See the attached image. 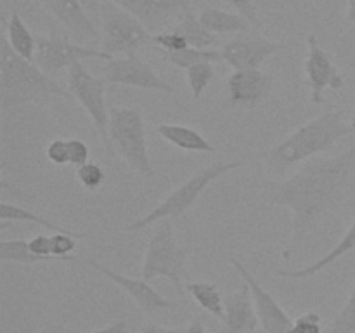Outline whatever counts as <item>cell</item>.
I'll return each mask as SVG.
<instances>
[{
	"label": "cell",
	"mask_w": 355,
	"mask_h": 333,
	"mask_svg": "<svg viewBox=\"0 0 355 333\" xmlns=\"http://www.w3.org/2000/svg\"><path fill=\"white\" fill-rule=\"evenodd\" d=\"M0 262L35 266L38 262H51V260L31 252L26 239H2L0 241Z\"/></svg>",
	"instance_id": "27"
},
{
	"label": "cell",
	"mask_w": 355,
	"mask_h": 333,
	"mask_svg": "<svg viewBox=\"0 0 355 333\" xmlns=\"http://www.w3.org/2000/svg\"><path fill=\"white\" fill-rule=\"evenodd\" d=\"M134 14L149 31H159L182 14L186 0H107Z\"/></svg>",
	"instance_id": "16"
},
{
	"label": "cell",
	"mask_w": 355,
	"mask_h": 333,
	"mask_svg": "<svg viewBox=\"0 0 355 333\" xmlns=\"http://www.w3.org/2000/svg\"><path fill=\"white\" fill-rule=\"evenodd\" d=\"M76 179L82 184V187H85L87 191H96L106 180V172H104L103 166L97 162H87L85 165L78 166L76 169Z\"/></svg>",
	"instance_id": "30"
},
{
	"label": "cell",
	"mask_w": 355,
	"mask_h": 333,
	"mask_svg": "<svg viewBox=\"0 0 355 333\" xmlns=\"http://www.w3.org/2000/svg\"><path fill=\"white\" fill-rule=\"evenodd\" d=\"M225 304V333H250L259 328V314L248 284H243L238 291H232L224 298Z\"/></svg>",
	"instance_id": "17"
},
{
	"label": "cell",
	"mask_w": 355,
	"mask_h": 333,
	"mask_svg": "<svg viewBox=\"0 0 355 333\" xmlns=\"http://www.w3.org/2000/svg\"><path fill=\"white\" fill-rule=\"evenodd\" d=\"M141 333H182V328H165L155 323H146L141 328Z\"/></svg>",
	"instance_id": "38"
},
{
	"label": "cell",
	"mask_w": 355,
	"mask_h": 333,
	"mask_svg": "<svg viewBox=\"0 0 355 333\" xmlns=\"http://www.w3.org/2000/svg\"><path fill=\"white\" fill-rule=\"evenodd\" d=\"M243 165H245L243 160H236V162H215L211 163V165L203 166V169L198 170L196 173H193L189 179L184 180L179 187H175L172 193L166 194L165 200H163L162 203L156 205L151 212H148V214L142 215L141 219L125 225V231H142V229L149 228V225L153 224H158L159 221H165V219L180 217V215L186 214V212L196 203V200L201 196V193H203L214 180H217L218 177L225 176V173L232 172V170L239 169V166Z\"/></svg>",
	"instance_id": "4"
},
{
	"label": "cell",
	"mask_w": 355,
	"mask_h": 333,
	"mask_svg": "<svg viewBox=\"0 0 355 333\" xmlns=\"http://www.w3.org/2000/svg\"><path fill=\"white\" fill-rule=\"evenodd\" d=\"M82 264L92 267L94 271H97V273L103 274L104 278L113 281V283L116 284V287H120L125 293L130 295V298L135 302V305H137L141 311L158 312L177 307V302L168 300V298L163 297L162 293H158V291L149 284V281H146L144 278H139L137 280V278L125 276V274L116 273V271L110 269V267L106 266H101V264L94 262V260L82 259Z\"/></svg>",
	"instance_id": "15"
},
{
	"label": "cell",
	"mask_w": 355,
	"mask_h": 333,
	"mask_svg": "<svg viewBox=\"0 0 355 333\" xmlns=\"http://www.w3.org/2000/svg\"><path fill=\"white\" fill-rule=\"evenodd\" d=\"M52 14L76 40H97L96 26L83 10L80 0H47Z\"/></svg>",
	"instance_id": "18"
},
{
	"label": "cell",
	"mask_w": 355,
	"mask_h": 333,
	"mask_svg": "<svg viewBox=\"0 0 355 333\" xmlns=\"http://www.w3.org/2000/svg\"><path fill=\"white\" fill-rule=\"evenodd\" d=\"M328 333H355V278L349 298L336 314Z\"/></svg>",
	"instance_id": "29"
},
{
	"label": "cell",
	"mask_w": 355,
	"mask_h": 333,
	"mask_svg": "<svg viewBox=\"0 0 355 333\" xmlns=\"http://www.w3.org/2000/svg\"><path fill=\"white\" fill-rule=\"evenodd\" d=\"M76 239H78V236L66 234V232H54V234H51L52 255H54L55 259L62 260V262L78 260L76 257L71 255L76 250Z\"/></svg>",
	"instance_id": "31"
},
{
	"label": "cell",
	"mask_w": 355,
	"mask_h": 333,
	"mask_svg": "<svg viewBox=\"0 0 355 333\" xmlns=\"http://www.w3.org/2000/svg\"><path fill=\"white\" fill-rule=\"evenodd\" d=\"M28 246L33 253L37 255L45 257L49 260H59L52 255V246H51V234H37L28 241Z\"/></svg>",
	"instance_id": "37"
},
{
	"label": "cell",
	"mask_w": 355,
	"mask_h": 333,
	"mask_svg": "<svg viewBox=\"0 0 355 333\" xmlns=\"http://www.w3.org/2000/svg\"><path fill=\"white\" fill-rule=\"evenodd\" d=\"M127 321L125 319H120V321L113 323V325H107L104 328L96 330V332H89V333H127Z\"/></svg>",
	"instance_id": "39"
},
{
	"label": "cell",
	"mask_w": 355,
	"mask_h": 333,
	"mask_svg": "<svg viewBox=\"0 0 355 333\" xmlns=\"http://www.w3.org/2000/svg\"><path fill=\"white\" fill-rule=\"evenodd\" d=\"M288 45L283 42L270 40L257 33H236L234 38L220 49L222 59L232 69H257L269 58L286 51Z\"/></svg>",
	"instance_id": "11"
},
{
	"label": "cell",
	"mask_w": 355,
	"mask_h": 333,
	"mask_svg": "<svg viewBox=\"0 0 355 333\" xmlns=\"http://www.w3.org/2000/svg\"><path fill=\"white\" fill-rule=\"evenodd\" d=\"M349 19L355 24V0H349Z\"/></svg>",
	"instance_id": "41"
},
{
	"label": "cell",
	"mask_w": 355,
	"mask_h": 333,
	"mask_svg": "<svg viewBox=\"0 0 355 333\" xmlns=\"http://www.w3.org/2000/svg\"><path fill=\"white\" fill-rule=\"evenodd\" d=\"M231 264L236 271H238L239 276L245 280V283L248 284L250 291H252V297L253 302H255V309H257V314H259V321L260 326L272 333H288L290 332L291 321L290 316L286 314L283 307H281L279 302L255 280L252 273L246 269L245 266L241 264V260L234 259L231 257Z\"/></svg>",
	"instance_id": "14"
},
{
	"label": "cell",
	"mask_w": 355,
	"mask_h": 333,
	"mask_svg": "<svg viewBox=\"0 0 355 333\" xmlns=\"http://www.w3.org/2000/svg\"><path fill=\"white\" fill-rule=\"evenodd\" d=\"M68 155H69V165L78 169V166L85 165V163L89 162L90 149L83 141H80V139L76 137H71L68 139Z\"/></svg>",
	"instance_id": "35"
},
{
	"label": "cell",
	"mask_w": 355,
	"mask_h": 333,
	"mask_svg": "<svg viewBox=\"0 0 355 333\" xmlns=\"http://www.w3.org/2000/svg\"><path fill=\"white\" fill-rule=\"evenodd\" d=\"M71 99V92L59 85L37 62L21 58L7 38L0 44V108L3 111L23 104H44L51 99Z\"/></svg>",
	"instance_id": "3"
},
{
	"label": "cell",
	"mask_w": 355,
	"mask_h": 333,
	"mask_svg": "<svg viewBox=\"0 0 355 333\" xmlns=\"http://www.w3.org/2000/svg\"><path fill=\"white\" fill-rule=\"evenodd\" d=\"M163 61L170 62V65L177 66V68L187 69L194 65H200V62H220L222 52L217 49H196V47H187L182 49L179 52H165L159 51Z\"/></svg>",
	"instance_id": "26"
},
{
	"label": "cell",
	"mask_w": 355,
	"mask_h": 333,
	"mask_svg": "<svg viewBox=\"0 0 355 333\" xmlns=\"http://www.w3.org/2000/svg\"><path fill=\"white\" fill-rule=\"evenodd\" d=\"M214 76V62H200V65H194L186 69L187 85H189L194 99H200V97L203 96V92L208 89V85L211 83Z\"/></svg>",
	"instance_id": "28"
},
{
	"label": "cell",
	"mask_w": 355,
	"mask_h": 333,
	"mask_svg": "<svg viewBox=\"0 0 355 333\" xmlns=\"http://www.w3.org/2000/svg\"><path fill=\"white\" fill-rule=\"evenodd\" d=\"M182 333H208V332L203 325V319H201L200 316H196V318H194L186 328H182Z\"/></svg>",
	"instance_id": "40"
},
{
	"label": "cell",
	"mask_w": 355,
	"mask_h": 333,
	"mask_svg": "<svg viewBox=\"0 0 355 333\" xmlns=\"http://www.w3.org/2000/svg\"><path fill=\"white\" fill-rule=\"evenodd\" d=\"M288 333H321V316L318 312H305L293 319Z\"/></svg>",
	"instance_id": "33"
},
{
	"label": "cell",
	"mask_w": 355,
	"mask_h": 333,
	"mask_svg": "<svg viewBox=\"0 0 355 333\" xmlns=\"http://www.w3.org/2000/svg\"><path fill=\"white\" fill-rule=\"evenodd\" d=\"M110 139L113 148L137 176L142 179L155 177L144 118L139 108H110Z\"/></svg>",
	"instance_id": "5"
},
{
	"label": "cell",
	"mask_w": 355,
	"mask_h": 333,
	"mask_svg": "<svg viewBox=\"0 0 355 333\" xmlns=\"http://www.w3.org/2000/svg\"><path fill=\"white\" fill-rule=\"evenodd\" d=\"M45 155L51 160L54 165H69V155H68V139L58 137L54 141L49 142Z\"/></svg>",
	"instance_id": "34"
},
{
	"label": "cell",
	"mask_w": 355,
	"mask_h": 333,
	"mask_svg": "<svg viewBox=\"0 0 355 333\" xmlns=\"http://www.w3.org/2000/svg\"><path fill=\"white\" fill-rule=\"evenodd\" d=\"M153 44L158 45V51H165V52H179L182 49L191 47L187 44L186 38L175 30L170 31H158V33H153Z\"/></svg>",
	"instance_id": "32"
},
{
	"label": "cell",
	"mask_w": 355,
	"mask_h": 333,
	"mask_svg": "<svg viewBox=\"0 0 355 333\" xmlns=\"http://www.w3.org/2000/svg\"><path fill=\"white\" fill-rule=\"evenodd\" d=\"M355 250V215L352 225L349 228V231L342 236L338 243H336L335 248L329 250L324 257H321L315 262L309 264V266L300 267V269L293 271H277V276L281 278H290V280H309V278H314L315 274H319L321 271H324L326 267H329L331 264H335L340 257L347 255L349 252Z\"/></svg>",
	"instance_id": "19"
},
{
	"label": "cell",
	"mask_w": 355,
	"mask_h": 333,
	"mask_svg": "<svg viewBox=\"0 0 355 333\" xmlns=\"http://www.w3.org/2000/svg\"><path fill=\"white\" fill-rule=\"evenodd\" d=\"M0 221H2L3 224H6V222H33V224L42 225V228H47L54 232H66V234H75L78 236V238H85V236H89L87 232L71 231V229L64 228V225L58 224V222L49 221V219L31 212L30 208L17 207V205L14 203H7V201H2V203H0Z\"/></svg>",
	"instance_id": "24"
},
{
	"label": "cell",
	"mask_w": 355,
	"mask_h": 333,
	"mask_svg": "<svg viewBox=\"0 0 355 333\" xmlns=\"http://www.w3.org/2000/svg\"><path fill=\"white\" fill-rule=\"evenodd\" d=\"M198 17L208 31L218 35V37L229 33H243L253 26L241 14L227 12V10L217 9V7H205Z\"/></svg>",
	"instance_id": "21"
},
{
	"label": "cell",
	"mask_w": 355,
	"mask_h": 333,
	"mask_svg": "<svg viewBox=\"0 0 355 333\" xmlns=\"http://www.w3.org/2000/svg\"><path fill=\"white\" fill-rule=\"evenodd\" d=\"M103 69L104 80L114 83V85H127L165 94L175 92V87L166 82V80H163L153 69V66L142 58H139L135 52L134 54H125L123 58L110 59V61H106V66Z\"/></svg>",
	"instance_id": "10"
},
{
	"label": "cell",
	"mask_w": 355,
	"mask_h": 333,
	"mask_svg": "<svg viewBox=\"0 0 355 333\" xmlns=\"http://www.w3.org/2000/svg\"><path fill=\"white\" fill-rule=\"evenodd\" d=\"M350 123H352V127H354V130H355V117L352 118V121H350Z\"/></svg>",
	"instance_id": "43"
},
{
	"label": "cell",
	"mask_w": 355,
	"mask_h": 333,
	"mask_svg": "<svg viewBox=\"0 0 355 333\" xmlns=\"http://www.w3.org/2000/svg\"><path fill=\"white\" fill-rule=\"evenodd\" d=\"M225 3H229L231 7H234L241 16H245L253 26H260L259 14H257V7L253 0H224Z\"/></svg>",
	"instance_id": "36"
},
{
	"label": "cell",
	"mask_w": 355,
	"mask_h": 333,
	"mask_svg": "<svg viewBox=\"0 0 355 333\" xmlns=\"http://www.w3.org/2000/svg\"><path fill=\"white\" fill-rule=\"evenodd\" d=\"M90 58L110 61V59H113V56L106 54L104 51L87 47V45L75 44V42L69 40L68 35L58 33V31H52L47 37H37L35 62H37L38 68L44 69L49 75L69 68L75 61Z\"/></svg>",
	"instance_id": "9"
},
{
	"label": "cell",
	"mask_w": 355,
	"mask_h": 333,
	"mask_svg": "<svg viewBox=\"0 0 355 333\" xmlns=\"http://www.w3.org/2000/svg\"><path fill=\"white\" fill-rule=\"evenodd\" d=\"M274 78L262 69H234L225 83V106L252 111L272 92Z\"/></svg>",
	"instance_id": "12"
},
{
	"label": "cell",
	"mask_w": 355,
	"mask_h": 333,
	"mask_svg": "<svg viewBox=\"0 0 355 333\" xmlns=\"http://www.w3.org/2000/svg\"><path fill=\"white\" fill-rule=\"evenodd\" d=\"M6 24V38L10 47L28 61L35 62V52H37V37H33L30 28L23 21L17 10H12L9 21L3 19Z\"/></svg>",
	"instance_id": "22"
},
{
	"label": "cell",
	"mask_w": 355,
	"mask_h": 333,
	"mask_svg": "<svg viewBox=\"0 0 355 333\" xmlns=\"http://www.w3.org/2000/svg\"><path fill=\"white\" fill-rule=\"evenodd\" d=\"M355 177V146L340 155L311 158L293 176L263 182V198L270 207L290 210L293 243L290 253L312 228L335 210Z\"/></svg>",
	"instance_id": "1"
},
{
	"label": "cell",
	"mask_w": 355,
	"mask_h": 333,
	"mask_svg": "<svg viewBox=\"0 0 355 333\" xmlns=\"http://www.w3.org/2000/svg\"><path fill=\"white\" fill-rule=\"evenodd\" d=\"M172 30L179 31V33L186 38L187 44H189L191 47L210 49L211 45H215L218 42V35H214L201 24L200 17L194 16L189 3L184 7L182 14L179 16V21H177V24Z\"/></svg>",
	"instance_id": "23"
},
{
	"label": "cell",
	"mask_w": 355,
	"mask_h": 333,
	"mask_svg": "<svg viewBox=\"0 0 355 333\" xmlns=\"http://www.w3.org/2000/svg\"><path fill=\"white\" fill-rule=\"evenodd\" d=\"M103 38L101 47L106 54H134L137 49L153 44V33L128 10L107 0L99 2Z\"/></svg>",
	"instance_id": "7"
},
{
	"label": "cell",
	"mask_w": 355,
	"mask_h": 333,
	"mask_svg": "<svg viewBox=\"0 0 355 333\" xmlns=\"http://www.w3.org/2000/svg\"><path fill=\"white\" fill-rule=\"evenodd\" d=\"M156 132L175 148L189 153H215V146L194 128L180 123H159Z\"/></svg>",
	"instance_id": "20"
},
{
	"label": "cell",
	"mask_w": 355,
	"mask_h": 333,
	"mask_svg": "<svg viewBox=\"0 0 355 333\" xmlns=\"http://www.w3.org/2000/svg\"><path fill=\"white\" fill-rule=\"evenodd\" d=\"M250 333H272V332H269V330H266V328H262V330H253V332H250Z\"/></svg>",
	"instance_id": "42"
},
{
	"label": "cell",
	"mask_w": 355,
	"mask_h": 333,
	"mask_svg": "<svg viewBox=\"0 0 355 333\" xmlns=\"http://www.w3.org/2000/svg\"><path fill=\"white\" fill-rule=\"evenodd\" d=\"M186 290L189 291L191 297L198 302L201 309H205V311L210 312L211 316H215V318L224 323L225 304L220 288L217 284L207 283V281H194V283L187 284Z\"/></svg>",
	"instance_id": "25"
},
{
	"label": "cell",
	"mask_w": 355,
	"mask_h": 333,
	"mask_svg": "<svg viewBox=\"0 0 355 333\" xmlns=\"http://www.w3.org/2000/svg\"><path fill=\"white\" fill-rule=\"evenodd\" d=\"M309 52L304 61V71L311 87V101L314 104L324 103V90H340L345 85V78L340 73L338 66L331 59V56L321 47L315 35L307 37Z\"/></svg>",
	"instance_id": "13"
},
{
	"label": "cell",
	"mask_w": 355,
	"mask_h": 333,
	"mask_svg": "<svg viewBox=\"0 0 355 333\" xmlns=\"http://www.w3.org/2000/svg\"><path fill=\"white\" fill-rule=\"evenodd\" d=\"M68 90L87 111L92 120L94 128L99 134L107 156L113 158L114 148L110 139V108L106 103V80L94 76L83 66L82 61H75L68 68Z\"/></svg>",
	"instance_id": "8"
},
{
	"label": "cell",
	"mask_w": 355,
	"mask_h": 333,
	"mask_svg": "<svg viewBox=\"0 0 355 333\" xmlns=\"http://www.w3.org/2000/svg\"><path fill=\"white\" fill-rule=\"evenodd\" d=\"M187 250L177 243L175 231L170 219L159 221L155 232L146 246L144 260H142L141 278L146 281L166 278L179 293L182 291V280L187 278L186 269Z\"/></svg>",
	"instance_id": "6"
},
{
	"label": "cell",
	"mask_w": 355,
	"mask_h": 333,
	"mask_svg": "<svg viewBox=\"0 0 355 333\" xmlns=\"http://www.w3.org/2000/svg\"><path fill=\"white\" fill-rule=\"evenodd\" d=\"M354 132L352 123H347L343 111H326L291 132L279 144L259 155V158L274 176L284 177L288 170L297 166L298 163L328 151L336 142Z\"/></svg>",
	"instance_id": "2"
}]
</instances>
